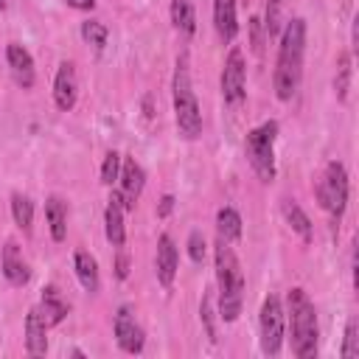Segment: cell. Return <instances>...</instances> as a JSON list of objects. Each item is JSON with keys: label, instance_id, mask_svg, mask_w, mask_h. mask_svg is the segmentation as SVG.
Returning <instances> with one entry per match:
<instances>
[{"label": "cell", "instance_id": "1", "mask_svg": "<svg viewBox=\"0 0 359 359\" xmlns=\"http://www.w3.org/2000/svg\"><path fill=\"white\" fill-rule=\"evenodd\" d=\"M303 53H306V20L294 17L286 22V28L280 34V50H278V65H275V76H272L275 95L280 101H292L300 87Z\"/></svg>", "mask_w": 359, "mask_h": 359}, {"label": "cell", "instance_id": "2", "mask_svg": "<svg viewBox=\"0 0 359 359\" xmlns=\"http://www.w3.org/2000/svg\"><path fill=\"white\" fill-rule=\"evenodd\" d=\"M216 283H219V317L224 323H236L244 300V272L230 247V241L219 238L216 244Z\"/></svg>", "mask_w": 359, "mask_h": 359}, {"label": "cell", "instance_id": "3", "mask_svg": "<svg viewBox=\"0 0 359 359\" xmlns=\"http://www.w3.org/2000/svg\"><path fill=\"white\" fill-rule=\"evenodd\" d=\"M286 314L292 323V351L300 359H309L317 353V311L314 303L303 289H289L286 294Z\"/></svg>", "mask_w": 359, "mask_h": 359}, {"label": "cell", "instance_id": "4", "mask_svg": "<svg viewBox=\"0 0 359 359\" xmlns=\"http://www.w3.org/2000/svg\"><path fill=\"white\" fill-rule=\"evenodd\" d=\"M174 121L185 140H196L202 135V112H199V101L191 84L185 59L177 62V70H174Z\"/></svg>", "mask_w": 359, "mask_h": 359}, {"label": "cell", "instance_id": "5", "mask_svg": "<svg viewBox=\"0 0 359 359\" xmlns=\"http://www.w3.org/2000/svg\"><path fill=\"white\" fill-rule=\"evenodd\" d=\"M275 137H278L275 121H264L261 126L247 132V160L252 171L261 177V182L275 180Z\"/></svg>", "mask_w": 359, "mask_h": 359}, {"label": "cell", "instance_id": "6", "mask_svg": "<svg viewBox=\"0 0 359 359\" xmlns=\"http://www.w3.org/2000/svg\"><path fill=\"white\" fill-rule=\"evenodd\" d=\"M317 199L334 219H339L345 213V205H348V171H345V165L339 160H331L325 165L323 180L317 185Z\"/></svg>", "mask_w": 359, "mask_h": 359}, {"label": "cell", "instance_id": "7", "mask_svg": "<svg viewBox=\"0 0 359 359\" xmlns=\"http://www.w3.org/2000/svg\"><path fill=\"white\" fill-rule=\"evenodd\" d=\"M258 328H261V351L266 356H278L280 345H283V331H286V311L275 294L264 297Z\"/></svg>", "mask_w": 359, "mask_h": 359}, {"label": "cell", "instance_id": "8", "mask_svg": "<svg viewBox=\"0 0 359 359\" xmlns=\"http://www.w3.org/2000/svg\"><path fill=\"white\" fill-rule=\"evenodd\" d=\"M244 87H247V67H244V53L238 48H230L224 67H222V95L227 104H241L244 101Z\"/></svg>", "mask_w": 359, "mask_h": 359}, {"label": "cell", "instance_id": "9", "mask_svg": "<svg viewBox=\"0 0 359 359\" xmlns=\"http://www.w3.org/2000/svg\"><path fill=\"white\" fill-rule=\"evenodd\" d=\"M115 342L126 353H140L143 351V331H140L129 306H121L115 311Z\"/></svg>", "mask_w": 359, "mask_h": 359}, {"label": "cell", "instance_id": "10", "mask_svg": "<svg viewBox=\"0 0 359 359\" xmlns=\"http://www.w3.org/2000/svg\"><path fill=\"white\" fill-rule=\"evenodd\" d=\"M76 98H79L76 67H73V62H62L59 70H56V79H53V101L62 112H67V109L76 107Z\"/></svg>", "mask_w": 359, "mask_h": 359}, {"label": "cell", "instance_id": "11", "mask_svg": "<svg viewBox=\"0 0 359 359\" xmlns=\"http://www.w3.org/2000/svg\"><path fill=\"white\" fill-rule=\"evenodd\" d=\"M123 210H132V208L126 205L123 194L115 191V194L109 196V202H107V210H104V233H107V238H109L112 247H123V241H126Z\"/></svg>", "mask_w": 359, "mask_h": 359}, {"label": "cell", "instance_id": "12", "mask_svg": "<svg viewBox=\"0 0 359 359\" xmlns=\"http://www.w3.org/2000/svg\"><path fill=\"white\" fill-rule=\"evenodd\" d=\"M118 180H121V194H123L126 205L135 208V202H137V196H140V191L146 185L143 165L135 157H121V174H118Z\"/></svg>", "mask_w": 359, "mask_h": 359}, {"label": "cell", "instance_id": "13", "mask_svg": "<svg viewBox=\"0 0 359 359\" xmlns=\"http://www.w3.org/2000/svg\"><path fill=\"white\" fill-rule=\"evenodd\" d=\"M6 62H8V70H11V76H14V81L20 87H25V90L34 87V79H36V73H34V56L20 42H11L6 48Z\"/></svg>", "mask_w": 359, "mask_h": 359}, {"label": "cell", "instance_id": "14", "mask_svg": "<svg viewBox=\"0 0 359 359\" xmlns=\"http://www.w3.org/2000/svg\"><path fill=\"white\" fill-rule=\"evenodd\" d=\"M177 266H180V255H177V247H174V238L168 233H163L157 238V280L168 289L177 278Z\"/></svg>", "mask_w": 359, "mask_h": 359}, {"label": "cell", "instance_id": "15", "mask_svg": "<svg viewBox=\"0 0 359 359\" xmlns=\"http://www.w3.org/2000/svg\"><path fill=\"white\" fill-rule=\"evenodd\" d=\"M25 348H28V353H34V356L48 353V323L42 320V314H39L36 306H34V309L28 311V317H25Z\"/></svg>", "mask_w": 359, "mask_h": 359}, {"label": "cell", "instance_id": "16", "mask_svg": "<svg viewBox=\"0 0 359 359\" xmlns=\"http://www.w3.org/2000/svg\"><path fill=\"white\" fill-rule=\"evenodd\" d=\"M3 275H6V280L11 286H22L31 278L28 264H25V258H22V252H20V247L14 241H8L3 247Z\"/></svg>", "mask_w": 359, "mask_h": 359}, {"label": "cell", "instance_id": "17", "mask_svg": "<svg viewBox=\"0 0 359 359\" xmlns=\"http://www.w3.org/2000/svg\"><path fill=\"white\" fill-rule=\"evenodd\" d=\"M213 25L216 34L224 42H233L238 34V20H236V0H213Z\"/></svg>", "mask_w": 359, "mask_h": 359}, {"label": "cell", "instance_id": "18", "mask_svg": "<svg viewBox=\"0 0 359 359\" xmlns=\"http://www.w3.org/2000/svg\"><path fill=\"white\" fill-rule=\"evenodd\" d=\"M45 219L50 227V238L65 241V236H67V202L59 194H50L45 199Z\"/></svg>", "mask_w": 359, "mask_h": 359}, {"label": "cell", "instance_id": "19", "mask_svg": "<svg viewBox=\"0 0 359 359\" xmlns=\"http://www.w3.org/2000/svg\"><path fill=\"white\" fill-rule=\"evenodd\" d=\"M36 309H39L42 320L48 323V328L50 325H59L67 317V303H65V297H62V292L56 286H45L42 289V297H39V306Z\"/></svg>", "mask_w": 359, "mask_h": 359}, {"label": "cell", "instance_id": "20", "mask_svg": "<svg viewBox=\"0 0 359 359\" xmlns=\"http://www.w3.org/2000/svg\"><path fill=\"white\" fill-rule=\"evenodd\" d=\"M73 266H76V278L84 286V292H98V264L87 250H76L73 255Z\"/></svg>", "mask_w": 359, "mask_h": 359}, {"label": "cell", "instance_id": "21", "mask_svg": "<svg viewBox=\"0 0 359 359\" xmlns=\"http://www.w3.org/2000/svg\"><path fill=\"white\" fill-rule=\"evenodd\" d=\"M171 22L182 36H194L196 31V8L191 0H171Z\"/></svg>", "mask_w": 359, "mask_h": 359}, {"label": "cell", "instance_id": "22", "mask_svg": "<svg viewBox=\"0 0 359 359\" xmlns=\"http://www.w3.org/2000/svg\"><path fill=\"white\" fill-rule=\"evenodd\" d=\"M283 216H286V222L292 224V230L303 238V241H311V222H309V216L303 213V208L294 202V199H283Z\"/></svg>", "mask_w": 359, "mask_h": 359}, {"label": "cell", "instance_id": "23", "mask_svg": "<svg viewBox=\"0 0 359 359\" xmlns=\"http://www.w3.org/2000/svg\"><path fill=\"white\" fill-rule=\"evenodd\" d=\"M216 230H219V238L236 241L241 236V216L233 208H219V213H216Z\"/></svg>", "mask_w": 359, "mask_h": 359}, {"label": "cell", "instance_id": "24", "mask_svg": "<svg viewBox=\"0 0 359 359\" xmlns=\"http://www.w3.org/2000/svg\"><path fill=\"white\" fill-rule=\"evenodd\" d=\"M11 216L14 222L22 227V230H31V222H34V202L22 194H11Z\"/></svg>", "mask_w": 359, "mask_h": 359}, {"label": "cell", "instance_id": "25", "mask_svg": "<svg viewBox=\"0 0 359 359\" xmlns=\"http://www.w3.org/2000/svg\"><path fill=\"white\" fill-rule=\"evenodd\" d=\"M351 53H342L337 59V76H334V90H337V98L345 101L348 98V87H351Z\"/></svg>", "mask_w": 359, "mask_h": 359}, {"label": "cell", "instance_id": "26", "mask_svg": "<svg viewBox=\"0 0 359 359\" xmlns=\"http://www.w3.org/2000/svg\"><path fill=\"white\" fill-rule=\"evenodd\" d=\"M81 39L95 45V48H104L107 45V25L98 22V20H87L81 22Z\"/></svg>", "mask_w": 359, "mask_h": 359}, {"label": "cell", "instance_id": "27", "mask_svg": "<svg viewBox=\"0 0 359 359\" xmlns=\"http://www.w3.org/2000/svg\"><path fill=\"white\" fill-rule=\"evenodd\" d=\"M342 359H356L359 356V328H356V320H348L345 325V339H342Z\"/></svg>", "mask_w": 359, "mask_h": 359}, {"label": "cell", "instance_id": "28", "mask_svg": "<svg viewBox=\"0 0 359 359\" xmlns=\"http://www.w3.org/2000/svg\"><path fill=\"white\" fill-rule=\"evenodd\" d=\"M121 174V154L118 151H107L104 157V165H101V182L104 185H112Z\"/></svg>", "mask_w": 359, "mask_h": 359}, {"label": "cell", "instance_id": "29", "mask_svg": "<svg viewBox=\"0 0 359 359\" xmlns=\"http://www.w3.org/2000/svg\"><path fill=\"white\" fill-rule=\"evenodd\" d=\"M280 8H283V0H266V34L269 36H275L280 28Z\"/></svg>", "mask_w": 359, "mask_h": 359}, {"label": "cell", "instance_id": "30", "mask_svg": "<svg viewBox=\"0 0 359 359\" xmlns=\"http://www.w3.org/2000/svg\"><path fill=\"white\" fill-rule=\"evenodd\" d=\"M188 255L194 264L205 261V236L199 230H191V236H188Z\"/></svg>", "mask_w": 359, "mask_h": 359}, {"label": "cell", "instance_id": "31", "mask_svg": "<svg viewBox=\"0 0 359 359\" xmlns=\"http://www.w3.org/2000/svg\"><path fill=\"white\" fill-rule=\"evenodd\" d=\"M199 314H202V323H205V331H208V337L216 342V325H213V300H210V294H202V303H199Z\"/></svg>", "mask_w": 359, "mask_h": 359}, {"label": "cell", "instance_id": "32", "mask_svg": "<svg viewBox=\"0 0 359 359\" xmlns=\"http://www.w3.org/2000/svg\"><path fill=\"white\" fill-rule=\"evenodd\" d=\"M171 210H174V196H171V194H165V196L160 199V208H157V216H160V219H165V216H168Z\"/></svg>", "mask_w": 359, "mask_h": 359}, {"label": "cell", "instance_id": "33", "mask_svg": "<svg viewBox=\"0 0 359 359\" xmlns=\"http://www.w3.org/2000/svg\"><path fill=\"white\" fill-rule=\"evenodd\" d=\"M115 275H118L121 280L129 275V258H126V252H121V255H118V261H115Z\"/></svg>", "mask_w": 359, "mask_h": 359}, {"label": "cell", "instance_id": "34", "mask_svg": "<svg viewBox=\"0 0 359 359\" xmlns=\"http://www.w3.org/2000/svg\"><path fill=\"white\" fill-rule=\"evenodd\" d=\"M67 6H73V8H79V11H90V8L95 6V0H67Z\"/></svg>", "mask_w": 359, "mask_h": 359}, {"label": "cell", "instance_id": "35", "mask_svg": "<svg viewBox=\"0 0 359 359\" xmlns=\"http://www.w3.org/2000/svg\"><path fill=\"white\" fill-rule=\"evenodd\" d=\"M0 8H6V0H0Z\"/></svg>", "mask_w": 359, "mask_h": 359}]
</instances>
